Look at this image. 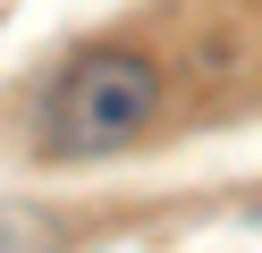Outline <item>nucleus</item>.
I'll list each match as a JSON object with an SVG mask.
<instances>
[{"label": "nucleus", "mask_w": 262, "mask_h": 253, "mask_svg": "<svg viewBox=\"0 0 262 253\" xmlns=\"http://www.w3.org/2000/svg\"><path fill=\"white\" fill-rule=\"evenodd\" d=\"M152 110H161V67L144 51H85L42 101V144L93 160V152L136 144L152 127Z\"/></svg>", "instance_id": "nucleus-1"}]
</instances>
